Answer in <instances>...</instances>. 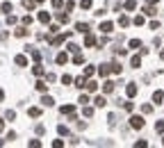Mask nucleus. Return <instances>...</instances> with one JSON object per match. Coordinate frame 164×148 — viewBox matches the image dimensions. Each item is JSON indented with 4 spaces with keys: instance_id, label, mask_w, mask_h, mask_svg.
I'll list each match as a JSON object with an SVG mask.
<instances>
[{
    "instance_id": "nucleus-23",
    "label": "nucleus",
    "mask_w": 164,
    "mask_h": 148,
    "mask_svg": "<svg viewBox=\"0 0 164 148\" xmlns=\"http://www.w3.org/2000/svg\"><path fill=\"white\" fill-rule=\"evenodd\" d=\"M84 89H87L89 93H91V91H96V89H98V82H93V80H87V87H84Z\"/></svg>"
},
{
    "instance_id": "nucleus-27",
    "label": "nucleus",
    "mask_w": 164,
    "mask_h": 148,
    "mask_svg": "<svg viewBox=\"0 0 164 148\" xmlns=\"http://www.w3.org/2000/svg\"><path fill=\"white\" fill-rule=\"evenodd\" d=\"M75 30H78V32H82V34H87V32H89V25H87V23H78V25H75Z\"/></svg>"
},
{
    "instance_id": "nucleus-52",
    "label": "nucleus",
    "mask_w": 164,
    "mask_h": 148,
    "mask_svg": "<svg viewBox=\"0 0 164 148\" xmlns=\"http://www.w3.org/2000/svg\"><path fill=\"white\" fill-rule=\"evenodd\" d=\"M52 146H55V148H62L64 141H62V139H55V141H52Z\"/></svg>"
},
{
    "instance_id": "nucleus-29",
    "label": "nucleus",
    "mask_w": 164,
    "mask_h": 148,
    "mask_svg": "<svg viewBox=\"0 0 164 148\" xmlns=\"http://www.w3.org/2000/svg\"><path fill=\"white\" fill-rule=\"evenodd\" d=\"M32 73H34V75H43L46 71H43V66H41V64H34V66H32Z\"/></svg>"
},
{
    "instance_id": "nucleus-48",
    "label": "nucleus",
    "mask_w": 164,
    "mask_h": 148,
    "mask_svg": "<svg viewBox=\"0 0 164 148\" xmlns=\"http://www.w3.org/2000/svg\"><path fill=\"white\" fill-rule=\"evenodd\" d=\"M57 32H59V25H50V34H57ZM50 34H48V37H50Z\"/></svg>"
},
{
    "instance_id": "nucleus-42",
    "label": "nucleus",
    "mask_w": 164,
    "mask_h": 148,
    "mask_svg": "<svg viewBox=\"0 0 164 148\" xmlns=\"http://www.w3.org/2000/svg\"><path fill=\"white\" fill-rule=\"evenodd\" d=\"M141 112H144V114H150V112H153V105H148V103L141 105Z\"/></svg>"
},
{
    "instance_id": "nucleus-9",
    "label": "nucleus",
    "mask_w": 164,
    "mask_h": 148,
    "mask_svg": "<svg viewBox=\"0 0 164 148\" xmlns=\"http://www.w3.org/2000/svg\"><path fill=\"white\" fill-rule=\"evenodd\" d=\"M112 91H114V82L105 78V82H103V93H112Z\"/></svg>"
},
{
    "instance_id": "nucleus-39",
    "label": "nucleus",
    "mask_w": 164,
    "mask_h": 148,
    "mask_svg": "<svg viewBox=\"0 0 164 148\" xmlns=\"http://www.w3.org/2000/svg\"><path fill=\"white\" fill-rule=\"evenodd\" d=\"M57 132H59L62 137H66V134H68V128H66V125H64V123H62V125L57 128Z\"/></svg>"
},
{
    "instance_id": "nucleus-36",
    "label": "nucleus",
    "mask_w": 164,
    "mask_h": 148,
    "mask_svg": "<svg viewBox=\"0 0 164 148\" xmlns=\"http://www.w3.org/2000/svg\"><path fill=\"white\" fill-rule=\"evenodd\" d=\"M132 23H134V25H139V27H141L144 23H146V18H144V16H134V18H132Z\"/></svg>"
},
{
    "instance_id": "nucleus-25",
    "label": "nucleus",
    "mask_w": 164,
    "mask_h": 148,
    "mask_svg": "<svg viewBox=\"0 0 164 148\" xmlns=\"http://www.w3.org/2000/svg\"><path fill=\"white\" fill-rule=\"evenodd\" d=\"M128 46L134 48V50H139V48H141V39H130V43H128Z\"/></svg>"
},
{
    "instance_id": "nucleus-32",
    "label": "nucleus",
    "mask_w": 164,
    "mask_h": 148,
    "mask_svg": "<svg viewBox=\"0 0 164 148\" xmlns=\"http://www.w3.org/2000/svg\"><path fill=\"white\" fill-rule=\"evenodd\" d=\"M78 103H80V105H89V103H91V98H89V93H82V96H80V100H78Z\"/></svg>"
},
{
    "instance_id": "nucleus-56",
    "label": "nucleus",
    "mask_w": 164,
    "mask_h": 148,
    "mask_svg": "<svg viewBox=\"0 0 164 148\" xmlns=\"http://www.w3.org/2000/svg\"><path fill=\"white\" fill-rule=\"evenodd\" d=\"M2 100H5V91L0 89V103H2Z\"/></svg>"
},
{
    "instance_id": "nucleus-40",
    "label": "nucleus",
    "mask_w": 164,
    "mask_h": 148,
    "mask_svg": "<svg viewBox=\"0 0 164 148\" xmlns=\"http://www.w3.org/2000/svg\"><path fill=\"white\" fill-rule=\"evenodd\" d=\"M123 105V109H125V112H132L134 109V103H130V100H128V103H121Z\"/></svg>"
},
{
    "instance_id": "nucleus-34",
    "label": "nucleus",
    "mask_w": 164,
    "mask_h": 148,
    "mask_svg": "<svg viewBox=\"0 0 164 148\" xmlns=\"http://www.w3.org/2000/svg\"><path fill=\"white\" fill-rule=\"evenodd\" d=\"M82 114H84L87 118H91V116H93V107H89V105H84V109H82Z\"/></svg>"
},
{
    "instance_id": "nucleus-22",
    "label": "nucleus",
    "mask_w": 164,
    "mask_h": 148,
    "mask_svg": "<svg viewBox=\"0 0 164 148\" xmlns=\"http://www.w3.org/2000/svg\"><path fill=\"white\" fill-rule=\"evenodd\" d=\"M109 66H112V73H116V75H119V73H123V66H121V62H112Z\"/></svg>"
},
{
    "instance_id": "nucleus-26",
    "label": "nucleus",
    "mask_w": 164,
    "mask_h": 148,
    "mask_svg": "<svg viewBox=\"0 0 164 148\" xmlns=\"http://www.w3.org/2000/svg\"><path fill=\"white\" fill-rule=\"evenodd\" d=\"M93 105H96V107H105V105H107V100H105V96H98L96 100H93Z\"/></svg>"
},
{
    "instance_id": "nucleus-15",
    "label": "nucleus",
    "mask_w": 164,
    "mask_h": 148,
    "mask_svg": "<svg viewBox=\"0 0 164 148\" xmlns=\"http://www.w3.org/2000/svg\"><path fill=\"white\" fill-rule=\"evenodd\" d=\"M41 105H43V107H52V105H55V98L52 96H43L41 98Z\"/></svg>"
},
{
    "instance_id": "nucleus-8",
    "label": "nucleus",
    "mask_w": 164,
    "mask_h": 148,
    "mask_svg": "<svg viewBox=\"0 0 164 148\" xmlns=\"http://www.w3.org/2000/svg\"><path fill=\"white\" fill-rule=\"evenodd\" d=\"M14 34H16V37H27V34H30V30H27V25H21V27H16L14 30Z\"/></svg>"
},
{
    "instance_id": "nucleus-1",
    "label": "nucleus",
    "mask_w": 164,
    "mask_h": 148,
    "mask_svg": "<svg viewBox=\"0 0 164 148\" xmlns=\"http://www.w3.org/2000/svg\"><path fill=\"white\" fill-rule=\"evenodd\" d=\"M68 37H71V32H62V34H57V37H52V39L48 37V39H50V46H62Z\"/></svg>"
},
{
    "instance_id": "nucleus-24",
    "label": "nucleus",
    "mask_w": 164,
    "mask_h": 148,
    "mask_svg": "<svg viewBox=\"0 0 164 148\" xmlns=\"http://www.w3.org/2000/svg\"><path fill=\"white\" fill-rule=\"evenodd\" d=\"M11 9H14L11 2H2V5H0V11H2V14H11Z\"/></svg>"
},
{
    "instance_id": "nucleus-54",
    "label": "nucleus",
    "mask_w": 164,
    "mask_h": 148,
    "mask_svg": "<svg viewBox=\"0 0 164 148\" xmlns=\"http://www.w3.org/2000/svg\"><path fill=\"white\" fill-rule=\"evenodd\" d=\"M134 146H137V148H146V146H148V144H146V141H144V139H139V141H137V144H134Z\"/></svg>"
},
{
    "instance_id": "nucleus-11",
    "label": "nucleus",
    "mask_w": 164,
    "mask_h": 148,
    "mask_svg": "<svg viewBox=\"0 0 164 148\" xmlns=\"http://www.w3.org/2000/svg\"><path fill=\"white\" fill-rule=\"evenodd\" d=\"M14 64H16V66H27V57L25 55H16L14 57Z\"/></svg>"
},
{
    "instance_id": "nucleus-14",
    "label": "nucleus",
    "mask_w": 164,
    "mask_h": 148,
    "mask_svg": "<svg viewBox=\"0 0 164 148\" xmlns=\"http://www.w3.org/2000/svg\"><path fill=\"white\" fill-rule=\"evenodd\" d=\"M39 23H50V11H39Z\"/></svg>"
},
{
    "instance_id": "nucleus-19",
    "label": "nucleus",
    "mask_w": 164,
    "mask_h": 148,
    "mask_svg": "<svg viewBox=\"0 0 164 148\" xmlns=\"http://www.w3.org/2000/svg\"><path fill=\"white\" fill-rule=\"evenodd\" d=\"M55 62H57V64H66V62H68V52H59V55L55 57Z\"/></svg>"
},
{
    "instance_id": "nucleus-46",
    "label": "nucleus",
    "mask_w": 164,
    "mask_h": 148,
    "mask_svg": "<svg viewBox=\"0 0 164 148\" xmlns=\"http://www.w3.org/2000/svg\"><path fill=\"white\" fill-rule=\"evenodd\" d=\"M55 80H57L55 73H46V82H55Z\"/></svg>"
},
{
    "instance_id": "nucleus-45",
    "label": "nucleus",
    "mask_w": 164,
    "mask_h": 148,
    "mask_svg": "<svg viewBox=\"0 0 164 148\" xmlns=\"http://www.w3.org/2000/svg\"><path fill=\"white\" fill-rule=\"evenodd\" d=\"M52 7H55V9H62V7H64V0H52Z\"/></svg>"
},
{
    "instance_id": "nucleus-49",
    "label": "nucleus",
    "mask_w": 164,
    "mask_h": 148,
    "mask_svg": "<svg viewBox=\"0 0 164 148\" xmlns=\"http://www.w3.org/2000/svg\"><path fill=\"white\" fill-rule=\"evenodd\" d=\"M71 9H75V2H73V0H68V2H66V11H71Z\"/></svg>"
},
{
    "instance_id": "nucleus-50",
    "label": "nucleus",
    "mask_w": 164,
    "mask_h": 148,
    "mask_svg": "<svg viewBox=\"0 0 164 148\" xmlns=\"http://www.w3.org/2000/svg\"><path fill=\"white\" fill-rule=\"evenodd\" d=\"M68 50H71V52H78V50H80V46H75V43H68Z\"/></svg>"
},
{
    "instance_id": "nucleus-33",
    "label": "nucleus",
    "mask_w": 164,
    "mask_h": 148,
    "mask_svg": "<svg viewBox=\"0 0 164 148\" xmlns=\"http://www.w3.org/2000/svg\"><path fill=\"white\" fill-rule=\"evenodd\" d=\"M73 82H75V80H73L68 73H66V75H62V84H66V87H68V84H73Z\"/></svg>"
},
{
    "instance_id": "nucleus-12",
    "label": "nucleus",
    "mask_w": 164,
    "mask_h": 148,
    "mask_svg": "<svg viewBox=\"0 0 164 148\" xmlns=\"http://www.w3.org/2000/svg\"><path fill=\"white\" fill-rule=\"evenodd\" d=\"M153 103H157V105L164 103V91H162V89H157V91L153 93Z\"/></svg>"
},
{
    "instance_id": "nucleus-53",
    "label": "nucleus",
    "mask_w": 164,
    "mask_h": 148,
    "mask_svg": "<svg viewBox=\"0 0 164 148\" xmlns=\"http://www.w3.org/2000/svg\"><path fill=\"white\" fill-rule=\"evenodd\" d=\"M7 23H9V25H14V23H16V16H11V14H7Z\"/></svg>"
},
{
    "instance_id": "nucleus-5",
    "label": "nucleus",
    "mask_w": 164,
    "mask_h": 148,
    "mask_svg": "<svg viewBox=\"0 0 164 148\" xmlns=\"http://www.w3.org/2000/svg\"><path fill=\"white\" fill-rule=\"evenodd\" d=\"M109 73H112V66H109V64H100V66H98V75H100V78H107Z\"/></svg>"
},
{
    "instance_id": "nucleus-3",
    "label": "nucleus",
    "mask_w": 164,
    "mask_h": 148,
    "mask_svg": "<svg viewBox=\"0 0 164 148\" xmlns=\"http://www.w3.org/2000/svg\"><path fill=\"white\" fill-rule=\"evenodd\" d=\"M62 114H66V116H71V121H75V105H62Z\"/></svg>"
},
{
    "instance_id": "nucleus-17",
    "label": "nucleus",
    "mask_w": 164,
    "mask_h": 148,
    "mask_svg": "<svg viewBox=\"0 0 164 148\" xmlns=\"http://www.w3.org/2000/svg\"><path fill=\"white\" fill-rule=\"evenodd\" d=\"M130 66H132V68H139V66H141V55H134V57L130 59Z\"/></svg>"
},
{
    "instance_id": "nucleus-37",
    "label": "nucleus",
    "mask_w": 164,
    "mask_h": 148,
    "mask_svg": "<svg viewBox=\"0 0 164 148\" xmlns=\"http://www.w3.org/2000/svg\"><path fill=\"white\" fill-rule=\"evenodd\" d=\"M93 73H96V68H93V66H84V78H91Z\"/></svg>"
},
{
    "instance_id": "nucleus-41",
    "label": "nucleus",
    "mask_w": 164,
    "mask_h": 148,
    "mask_svg": "<svg viewBox=\"0 0 164 148\" xmlns=\"http://www.w3.org/2000/svg\"><path fill=\"white\" fill-rule=\"evenodd\" d=\"M27 146H30V148H39L41 141H39V139H30V141H27Z\"/></svg>"
},
{
    "instance_id": "nucleus-7",
    "label": "nucleus",
    "mask_w": 164,
    "mask_h": 148,
    "mask_svg": "<svg viewBox=\"0 0 164 148\" xmlns=\"http://www.w3.org/2000/svg\"><path fill=\"white\" fill-rule=\"evenodd\" d=\"M137 91H139V89H137V84H134V82H130V84L125 87V93H128V98H134V96H137Z\"/></svg>"
},
{
    "instance_id": "nucleus-4",
    "label": "nucleus",
    "mask_w": 164,
    "mask_h": 148,
    "mask_svg": "<svg viewBox=\"0 0 164 148\" xmlns=\"http://www.w3.org/2000/svg\"><path fill=\"white\" fill-rule=\"evenodd\" d=\"M98 30H100L103 34H109V32L114 30V23H112V21H103V23H100V27H98Z\"/></svg>"
},
{
    "instance_id": "nucleus-16",
    "label": "nucleus",
    "mask_w": 164,
    "mask_h": 148,
    "mask_svg": "<svg viewBox=\"0 0 164 148\" xmlns=\"http://www.w3.org/2000/svg\"><path fill=\"white\" fill-rule=\"evenodd\" d=\"M123 7H125L128 11H134V9H137V0H125V2H123Z\"/></svg>"
},
{
    "instance_id": "nucleus-55",
    "label": "nucleus",
    "mask_w": 164,
    "mask_h": 148,
    "mask_svg": "<svg viewBox=\"0 0 164 148\" xmlns=\"http://www.w3.org/2000/svg\"><path fill=\"white\" fill-rule=\"evenodd\" d=\"M160 0H146V5H157Z\"/></svg>"
},
{
    "instance_id": "nucleus-28",
    "label": "nucleus",
    "mask_w": 164,
    "mask_h": 148,
    "mask_svg": "<svg viewBox=\"0 0 164 148\" xmlns=\"http://www.w3.org/2000/svg\"><path fill=\"white\" fill-rule=\"evenodd\" d=\"M57 21L59 23H68V14L66 11H57Z\"/></svg>"
},
{
    "instance_id": "nucleus-47",
    "label": "nucleus",
    "mask_w": 164,
    "mask_h": 148,
    "mask_svg": "<svg viewBox=\"0 0 164 148\" xmlns=\"http://www.w3.org/2000/svg\"><path fill=\"white\" fill-rule=\"evenodd\" d=\"M30 23H32V16L25 14V16H23V25H30Z\"/></svg>"
},
{
    "instance_id": "nucleus-59",
    "label": "nucleus",
    "mask_w": 164,
    "mask_h": 148,
    "mask_svg": "<svg viewBox=\"0 0 164 148\" xmlns=\"http://www.w3.org/2000/svg\"><path fill=\"white\" fill-rule=\"evenodd\" d=\"M39 2H43V0H37V5H39Z\"/></svg>"
},
{
    "instance_id": "nucleus-30",
    "label": "nucleus",
    "mask_w": 164,
    "mask_h": 148,
    "mask_svg": "<svg viewBox=\"0 0 164 148\" xmlns=\"http://www.w3.org/2000/svg\"><path fill=\"white\" fill-rule=\"evenodd\" d=\"M75 87H78V89H84V87H87V78H84V75L75 80Z\"/></svg>"
},
{
    "instance_id": "nucleus-20",
    "label": "nucleus",
    "mask_w": 164,
    "mask_h": 148,
    "mask_svg": "<svg viewBox=\"0 0 164 148\" xmlns=\"http://www.w3.org/2000/svg\"><path fill=\"white\" fill-rule=\"evenodd\" d=\"M34 87H37V91H39V93H46V91H48V84H46L43 80H39V82H37Z\"/></svg>"
},
{
    "instance_id": "nucleus-57",
    "label": "nucleus",
    "mask_w": 164,
    "mask_h": 148,
    "mask_svg": "<svg viewBox=\"0 0 164 148\" xmlns=\"http://www.w3.org/2000/svg\"><path fill=\"white\" fill-rule=\"evenodd\" d=\"M2 130H5V121L0 118V132H2Z\"/></svg>"
},
{
    "instance_id": "nucleus-18",
    "label": "nucleus",
    "mask_w": 164,
    "mask_h": 148,
    "mask_svg": "<svg viewBox=\"0 0 164 148\" xmlns=\"http://www.w3.org/2000/svg\"><path fill=\"white\" fill-rule=\"evenodd\" d=\"M144 14H146V16H155V14H157L155 5H146V7H144Z\"/></svg>"
},
{
    "instance_id": "nucleus-35",
    "label": "nucleus",
    "mask_w": 164,
    "mask_h": 148,
    "mask_svg": "<svg viewBox=\"0 0 164 148\" xmlns=\"http://www.w3.org/2000/svg\"><path fill=\"white\" fill-rule=\"evenodd\" d=\"M34 5H37V0H23V7L25 9H34Z\"/></svg>"
},
{
    "instance_id": "nucleus-31",
    "label": "nucleus",
    "mask_w": 164,
    "mask_h": 148,
    "mask_svg": "<svg viewBox=\"0 0 164 148\" xmlns=\"http://www.w3.org/2000/svg\"><path fill=\"white\" fill-rule=\"evenodd\" d=\"M80 7L82 9H91L93 7V0H80Z\"/></svg>"
},
{
    "instance_id": "nucleus-10",
    "label": "nucleus",
    "mask_w": 164,
    "mask_h": 148,
    "mask_svg": "<svg viewBox=\"0 0 164 148\" xmlns=\"http://www.w3.org/2000/svg\"><path fill=\"white\" fill-rule=\"evenodd\" d=\"M96 43H98V41H96V37H93L91 32H87V34H84V46L89 48V46H96Z\"/></svg>"
},
{
    "instance_id": "nucleus-44",
    "label": "nucleus",
    "mask_w": 164,
    "mask_h": 148,
    "mask_svg": "<svg viewBox=\"0 0 164 148\" xmlns=\"http://www.w3.org/2000/svg\"><path fill=\"white\" fill-rule=\"evenodd\" d=\"M5 116H7V121H14V118H16V112H14V109H7V114H5Z\"/></svg>"
},
{
    "instance_id": "nucleus-51",
    "label": "nucleus",
    "mask_w": 164,
    "mask_h": 148,
    "mask_svg": "<svg viewBox=\"0 0 164 148\" xmlns=\"http://www.w3.org/2000/svg\"><path fill=\"white\" fill-rule=\"evenodd\" d=\"M75 128H78V130H84L87 123H84V121H78V123H75Z\"/></svg>"
},
{
    "instance_id": "nucleus-58",
    "label": "nucleus",
    "mask_w": 164,
    "mask_h": 148,
    "mask_svg": "<svg viewBox=\"0 0 164 148\" xmlns=\"http://www.w3.org/2000/svg\"><path fill=\"white\" fill-rule=\"evenodd\" d=\"M160 59H164V50H160Z\"/></svg>"
},
{
    "instance_id": "nucleus-21",
    "label": "nucleus",
    "mask_w": 164,
    "mask_h": 148,
    "mask_svg": "<svg viewBox=\"0 0 164 148\" xmlns=\"http://www.w3.org/2000/svg\"><path fill=\"white\" fill-rule=\"evenodd\" d=\"M130 23H132V21L128 18L125 14H121V16H119V25H121V27H128V25H130Z\"/></svg>"
},
{
    "instance_id": "nucleus-43",
    "label": "nucleus",
    "mask_w": 164,
    "mask_h": 148,
    "mask_svg": "<svg viewBox=\"0 0 164 148\" xmlns=\"http://www.w3.org/2000/svg\"><path fill=\"white\" fill-rule=\"evenodd\" d=\"M82 62H84V57H82L80 52H75V57H73V64H82Z\"/></svg>"
},
{
    "instance_id": "nucleus-38",
    "label": "nucleus",
    "mask_w": 164,
    "mask_h": 148,
    "mask_svg": "<svg viewBox=\"0 0 164 148\" xmlns=\"http://www.w3.org/2000/svg\"><path fill=\"white\" fill-rule=\"evenodd\" d=\"M155 132L164 134V121H157V123H155Z\"/></svg>"
},
{
    "instance_id": "nucleus-6",
    "label": "nucleus",
    "mask_w": 164,
    "mask_h": 148,
    "mask_svg": "<svg viewBox=\"0 0 164 148\" xmlns=\"http://www.w3.org/2000/svg\"><path fill=\"white\" fill-rule=\"evenodd\" d=\"M25 52H27V55H30V57L34 59V62H39V59H41V52H39L37 48H32V46H27V48H25Z\"/></svg>"
},
{
    "instance_id": "nucleus-2",
    "label": "nucleus",
    "mask_w": 164,
    "mask_h": 148,
    "mask_svg": "<svg viewBox=\"0 0 164 148\" xmlns=\"http://www.w3.org/2000/svg\"><path fill=\"white\" fill-rule=\"evenodd\" d=\"M144 116H139V114H134V116H130V128H134V130H141L144 128Z\"/></svg>"
},
{
    "instance_id": "nucleus-60",
    "label": "nucleus",
    "mask_w": 164,
    "mask_h": 148,
    "mask_svg": "<svg viewBox=\"0 0 164 148\" xmlns=\"http://www.w3.org/2000/svg\"><path fill=\"white\" fill-rule=\"evenodd\" d=\"M162 146H164V137H162Z\"/></svg>"
},
{
    "instance_id": "nucleus-13",
    "label": "nucleus",
    "mask_w": 164,
    "mask_h": 148,
    "mask_svg": "<svg viewBox=\"0 0 164 148\" xmlns=\"http://www.w3.org/2000/svg\"><path fill=\"white\" fill-rule=\"evenodd\" d=\"M27 116L39 118V116H41V107H27Z\"/></svg>"
}]
</instances>
